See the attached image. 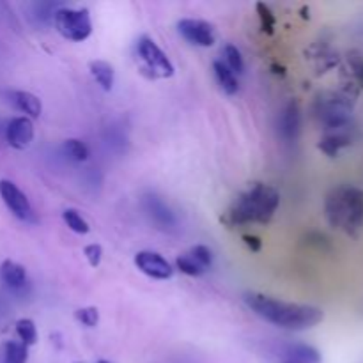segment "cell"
<instances>
[{
    "instance_id": "1",
    "label": "cell",
    "mask_w": 363,
    "mask_h": 363,
    "mask_svg": "<svg viewBox=\"0 0 363 363\" xmlns=\"http://www.w3.org/2000/svg\"><path fill=\"white\" fill-rule=\"evenodd\" d=\"M245 301H247L248 308L255 312L259 318L284 330L300 332V330H307L319 325L323 318H325L323 311L318 307L301 303H287V301L275 300V298L266 296V294L247 293L245 294Z\"/></svg>"
},
{
    "instance_id": "2",
    "label": "cell",
    "mask_w": 363,
    "mask_h": 363,
    "mask_svg": "<svg viewBox=\"0 0 363 363\" xmlns=\"http://www.w3.org/2000/svg\"><path fill=\"white\" fill-rule=\"evenodd\" d=\"M280 204L279 191L264 183H254L241 191L222 216L227 227L268 223Z\"/></svg>"
},
{
    "instance_id": "3",
    "label": "cell",
    "mask_w": 363,
    "mask_h": 363,
    "mask_svg": "<svg viewBox=\"0 0 363 363\" xmlns=\"http://www.w3.org/2000/svg\"><path fill=\"white\" fill-rule=\"evenodd\" d=\"M326 218L335 229L357 233L363 223V191L353 186L335 188L326 199Z\"/></svg>"
},
{
    "instance_id": "4",
    "label": "cell",
    "mask_w": 363,
    "mask_h": 363,
    "mask_svg": "<svg viewBox=\"0 0 363 363\" xmlns=\"http://www.w3.org/2000/svg\"><path fill=\"white\" fill-rule=\"evenodd\" d=\"M53 23L57 32L69 41L82 43L92 34V21L89 9H71L60 7L53 13Z\"/></svg>"
},
{
    "instance_id": "5",
    "label": "cell",
    "mask_w": 363,
    "mask_h": 363,
    "mask_svg": "<svg viewBox=\"0 0 363 363\" xmlns=\"http://www.w3.org/2000/svg\"><path fill=\"white\" fill-rule=\"evenodd\" d=\"M137 52L140 60L144 62V69L149 71L152 78H170L174 77V64L165 55L162 48L152 41L151 38L144 35L138 39Z\"/></svg>"
},
{
    "instance_id": "6",
    "label": "cell",
    "mask_w": 363,
    "mask_h": 363,
    "mask_svg": "<svg viewBox=\"0 0 363 363\" xmlns=\"http://www.w3.org/2000/svg\"><path fill=\"white\" fill-rule=\"evenodd\" d=\"M0 197H2L7 209H9L18 220H23V222H35L34 209H32L27 195H25L13 181H0Z\"/></svg>"
},
{
    "instance_id": "7",
    "label": "cell",
    "mask_w": 363,
    "mask_h": 363,
    "mask_svg": "<svg viewBox=\"0 0 363 363\" xmlns=\"http://www.w3.org/2000/svg\"><path fill=\"white\" fill-rule=\"evenodd\" d=\"M179 34L186 39L188 43L195 46H213L216 41V32L209 21L204 20H194V18H184L177 23Z\"/></svg>"
},
{
    "instance_id": "8",
    "label": "cell",
    "mask_w": 363,
    "mask_h": 363,
    "mask_svg": "<svg viewBox=\"0 0 363 363\" xmlns=\"http://www.w3.org/2000/svg\"><path fill=\"white\" fill-rule=\"evenodd\" d=\"M135 266L140 269L144 275L151 277L156 280H169L172 279L174 269L170 262L165 257L158 254V252L142 250L135 255Z\"/></svg>"
},
{
    "instance_id": "9",
    "label": "cell",
    "mask_w": 363,
    "mask_h": 363,
    "mask_svg": "<svg viewBox=\"0 0 363 363\" xmlns=\"http://www.w3.org/2000/svg\"><path fill=\"white\" fill-rule=\"evenodd\" d=\"M34 138V124L28 117H13L6 126V140L11 147L25 149Z\"/></svg>"
},
{
    "instance_id": "10",
    "label": "cell",
    "mask_w": 363,
    "mask_h": 363,
    "mask_svg": "<svg viewBox=\"0 0 363 363\" xmlns=\"http://www.w3.org/2000/svg\"><path fill=\"white\" fill-rule=\"evenodd\" d=\"M280 126V135H282L284 140L294 142L300 135V126H301V117H300V106L296 101H289L284 106L282 113H280L279 119Z\"/></svg>"
},
{
    "instance_id": "11",
    "label": "cell",
    "mask_w": 363,
    "mask_h": 363,
    "mask_svg": "<svg viewBox=\"0 0 363 363\" xmlns=\"http://www.w3.org/2000/svg\"><path fill=\"white\" fill-rule=\"evenodd\" d=\"M6 98L16 110L25 113L28 119H38L43 112L41 99L27 91H7Z\"/></svg>"
},
{
    "instance_id": "12",
    "label": "cell",
    "mask_w": 363,
    "mask_h": 363,
    "mask_svg": "<svg viewBox=\"0 0 363 363\" xmlns=\"http://www.w3.org/2000/svg\"><path fill=\"white\" fill-rule=\"evenodd\" d=\"M0 280L6 284L11 289H20L27 282V272L21 264L6 259V261L0 264Z\"/></svg>"
},
{
    "instance_id": "13",
    "label": "cell",
    "mask_w": 363,
    "mask_h": 363,
    "mask_svg": "<svg viewBox=\"0 0 363 363\" xmlns=\"http://www.w3.org/2000/svg\"><path fill=\"white\" fill-rule=\"evenodd\" d=\"M89 71H91L92 78L98 82V85L103 89V91H106V92L112 91V87H113L112 64L105 62V60H92V62L89 64Z\"/></svg>"
},
{
    "instance_id": "14",
    "label": "cell",
    "mask_w": 363,
    "mask_h": 363,
    "mask_svg": "<svg viewBox=\"0 0 363 363\" xmlns=\"http://www.w3.org/2000/svg\"><path fill=\"white\" fill-rule=\"evenodd\" d=\"M213 69H215L216 80H218V84L222 85L223 91H225L229 96L236 94L238 89H240L236 74H234L233 71L222 62V60H215V62H213Z\"/></svg>"
},
{
    "instance_id": "15",
    "label": "cell",
    "mask_w": 363,
    "mask_h": 363,
    "mask_svg": "<svg viewBox=\"0 0 363 363\" xmlns=\"http://www.w3.org/2000/svg\"><path fill=\"white\" fill-rule=\"evenodd\" d=\"M291 363H319L321 354L315 347L307 346V344H298L289 350Z\"/></svg>"
},
{
    "instance_id": "16",
    "label": "cell",
    "mask_w": 363,
    "mask_h": 363,
    "mask_svg": "<svg viewBox=\"0 0 363 363\" xmlns=\"http://www.w3.org/2000/svg\"><path fill=\"white\" fill-rule=\"evenodd\" d=\"M28 347L16 340H9L4 346V363H27Z\"/></svg>"
},
{
    "instance_id": "17",
    "label": "cell",
    "mask_w": 363,
    "mask_h": 363,
    "mask_svg": "<svg viewBox=\"0 0 363 363\" xmlns=\"http://www.w3.org/2000/svg\"><path fill=\"white\" fill-rule=\"evenodd\" d=\"M62 149L64 155L69 160H73V162H85L89 158L87 145L82 140H78V138H67L62 144Z\"/></svg>"
},
{
    "instance_id": "18",
    "label": "cell",
    "mask_w": 363,
    "mask_h": 363,
    "mask_svg": "<svg viewBox=\"0 0 363 363\" xmlns=\"http://www.w3.org/2000/svg\"><path fill=\"white\" fill-rule=\"evenodd\" d=\"M16 333L23 346H34L38 342V330L32 319H20L16 323Z\"/></svg>"
},
{
    "instance_id": "19",
    "label": "cell",
    "mask_w": 363,
    "mask_h": 363,
    "mask_svg": "<svg viewBox=\"0 0 363 363\" xmlns=\"http://www.w3.org/2000/svg\"><path fill=\"white\" fill-rule=\"evenodd\" d=\"M147 204H149L147 211L151 213V216L156 220V222L162 223V225H170V223L174 222L172 213L169 211V208H167L162 201H158L156 197H151L147 201Z\"/></svg>"
},
{
    "instance_id": "20",
    "label": "cell",
    "mask_w": 363,
    "mask_h": 363,
    "mask_svg": "<svg viewBox=\"0 0 363 363\" xmlns=\"http://www.w3.org/2000/svg\"><path fill=\"white\" fill-rule=\"evenodd\" d=\"M62 218H64V222H66V225L69 227L73 233L87 234L89 230H91L87 220H85L84 216L77 211V209H66V211L62 213Z\"/></svg>"
},
{
    "instance_id": "21",
    "label": "cell",
    "mask_w": 363,
    "mask_h": 363,
    "mask_svg": "<svg viewBox=\"0 0 363 363\" xmlns=\"http://www.w3.org/2000/svg\"><path fill=\"white\" fill-rule=\"evenodd\" d=\"M223 55H225V66L229 67L233 73H243L245 71V62L241 52L234 45H227L223 48Z\"/></svg>"
},
{
    "instance_id": "22",
    "label": "cell",
    "mask_w": 363,
    "mask_h": 363,
    "mask_svg": "<svg viewBox=\"0 0 363 363\" xmlns=\"http://www.w3.org/2000/svg\"><path fill=\"white\" fill-rule=\"evenodd\" d=\"M176 266H177V269H181V272L188 277H201L206 273V269L202 268V266H199L197 262L191 259L190 254L179 255V257L176 259Z\"/></svg>"
},
{
    "instance_id": "23",
    "label": "cell",
    "mask_w": 363,
    "mask_h": 363,
    "mask_svg": "<svg viewBox=\"0 0 363 363\" xmlns=\"http://www.w3.org/2000/svg\"><path fill=\"white\" fill-rule=\"evenodd\" d=\"M188 254H190L191 259H194V261L197 262L199 266H202V268H204L206 272H208V269L211 268L213 254H211V250H209V248L206 247V245H195V247L191 248V250L188 252Z\"/></svg>"
},
{
    "instance_id": "24",
    "label": "cell",
    "mask_w": 363,
    "mask_h": 363,
    "mask_svg": "<svg viewBox=\"0 0 363 363\" xmlns=\"http://www.w3.org/2000/svg\"><path fill=\"white\" fill-rule=\"evenodd\" d=\"M74 318H77L78 323L87 326V328H94L99 323V312L96 307H84L74 312Z\"/></svg>"
},
{
    "instance_id": "25",
    "label": "cell",
    "mask_w": 363,
    "mask_h": 363,
    "mask_svg": "<svg viewBox=\"0 0 363 363\" xmlns=\"http://www.w3.org/2000/svg\"><path fill=\"white\" fill-rule=\"evenodd\" d=\"M257 13L261 18V27L266 34H273V28H275V16H273L272 9L266 6L264 2L257 4Z\"/></svg>"
},
{
    "instance_id": "26",
    "label": "cell",
    "mask_w": 363,
    "mask_h": 363,
    "mask_svg": "<svg viewBox=\"0 0 363 363\" xmlns=\"http://www.w3.org/2000/svg\"><path fill=\"white\" fill-rule=\"evenodd\" d=\"M84 254H85V257H87L89 264H91L92 268H98V266L101 264L103 248L99 247V245H96V243L87 245V247L84 248Z\"/></svg>"
},
{
    "instance_id": "27",
    "label": "cell",
    "mask_w": 363,
    "mask_h": 363,
    "mask_svg": "<svg viewBox=\"0 0 363 363\" xmlns=\"http://www.w3.org/2000/svg\"><path fill=\"white\" fill-rule=\"evenodd\" d=\"M245 243H247V247L250 248L252 252H259L261 250V240L255 236H243Z\"/></svg>"
},
{
    "instance_id": "28",
    "label": "cell",
    "mask_w": 363,
    "mask_h": 363,
    "mask_svg": "<svg viewBox=\"0 0 363 363\" xmlns=\"http://www.w3.org/2000/svg\"><path fill=\"white\" fill-rule=\"evenodd\" d=\"M98 363H110V362H106V360H99Z\"/></svg>"
},
{
    "instance_id": "29",
    "label": "cell",
    "mask_w": 363,
    "mask_h": 363,
    "mask_svg": "<svg viewBox=\"0 0 363 363\" xmlns=\"http://www.w3.org/2000/svg\"><path fill=\"white\" fill-rule=\"evenodd\" d=\"M78 363H82V362H78Z\"/></svg>"
}]
</instances>
